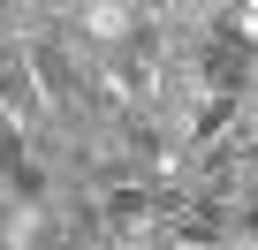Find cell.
<instances>
[{
    "instance_id": "cell-1",
    "label": "cell",
    "mask_w": 258,
    "mask_h": 250,
    "mask_svg": "<svg viewBox=\"0 0 258 250\" xmlns=\"http://www.w3.org/2000/svg\"><path fill=\"white\" fill-rule=\"evenodd\" d=\"M99 220L121 235V227H145L152 220V190H137V182H114L106 190V205H99Z\"/></svg>"
},
{
    "instance_id": "cell-2",
    "label": "cell",
    "mask_w": 258,
    "mask_h": 250,
    "mask_svg": "<svg viewBox=\"0 0 258 250\" xmlns=\"http://www.w3.org/2000/svg\"><path fill=\"white\" fill-rule=\"evenodd\" d=\"M31 68H38V99H53V106H61V99L76 91V68L61 61V46H31Z\"/></svg>"
},
{
    "instance_id": "cell-3",
    "label": "cell",
    "mask_w": 258,
    "mask_h": 250,
    "mask_svg": "<svg viewBox=\"0 0 258 250\" xmlns=\"http://www.w3.org/2000/svg\"><path fill=\"white\" fill-rule=\"evenodd\" d=\"M235 114H243V99H205V106H198V121H190V137H198V144H205V137H220Z\"/></svg>"
},
{
    "instance_id": "cell-4",
    "label": "cell",
    "mask_w": 258,
    "mask_h": 250,
    "mask_svg": "<svg viewBox=\"0 0 258 250\" xmlns=\"http://www.w3.org/2000/svg\"><path fill=\"white\" fill-rule=\"evenodd\" d=\"M8 190H23V197H46V167H31V159H23V167L8 175Z\"/></svg>"
},
{
    "instance_id": "cell-5",
    "label": "cell",
    "mask_w": 258,
    "mask_h": 250,
    "mask_svg": "<svg viewBox=\"0 0 258 250\" xmlns=\"http://www.w3.org/2000/svg\"><path fill=\"white\" fill-rule=\"evenodd\" d=\"M0 46H8V16H0Z\"/></svg>"
}]
</instances>
